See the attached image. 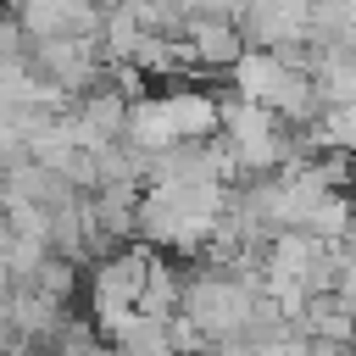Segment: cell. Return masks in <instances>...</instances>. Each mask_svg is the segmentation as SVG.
<instances>
[{"mask_svg": "<svg viewBox=\"0 0 356 356\" xmlns=\"http://www.w3.org/2000/svg\"><path fill=\"white\" fill-rule=\"evenodd\" d=\"M150 261H156V245H150V239H128V245H117V250H106V256L89 261V273H83V295H89V317L100 323L106 345H111V334L139 312Z\"/></svg>", "mask_w": 356, "mask_h": 356, "instance_id": "obj_1", "label": "cell"}, {"mask_svg": "<svg viewBox=\"0 0 356 356\" xmlns=\"http://www.w3.org/2000/svg\"><path fill=\"white\" fill-rule=\"evenodd\" d=\"M317 22V0H245L239 6V33L245 44H289L306 39Z\"/></svg>", "mask_w": 356, "mask_h": 356, "instance_id": "obj_2", "label": "cell"}, {"mask_svg": "<svg viewBox=\"0 0 356 356\" xmlns=\"http://www.w3.org/2000/svg\"><path fill=\"white\" fill-rule=\"evenodd\" d=\"M184 39L195 44L200 72H228V67L245 56V33H239L234 17H189V22H184Z\"/></svg>", "mask_w": 356, "mask_h": 356, "instance_id": "obj_3", "label": "cell"}, {"mask_svg": "<svg viewBox=\"0 0 356 356\" xmlns=\"http://www.w3.org/2000/svg\"><path fill=\"white\" fill-rule=\"evenodd\" d=\"M317 128H323V145L356 156V100H334V106H323V111H317Z\"/></svg>", "mask_w": 356, "mask_h": 356, "instance_id": "obj_4", "label": "cell"}, {"mask_svg": "<svg viewBox=\"0 0 356 356\" xmlns=\"http://www.w3.org/2000/svg\"><path fill=\"white\" fill-rule=\"evenodd\" d=\"M345 306H350V323H356V289H350V295H345Z\"/></svg>", "mask_w": 356, "mask_h": 356, "instance_id": "obj_5", "label": "cell"}]
</instances>
